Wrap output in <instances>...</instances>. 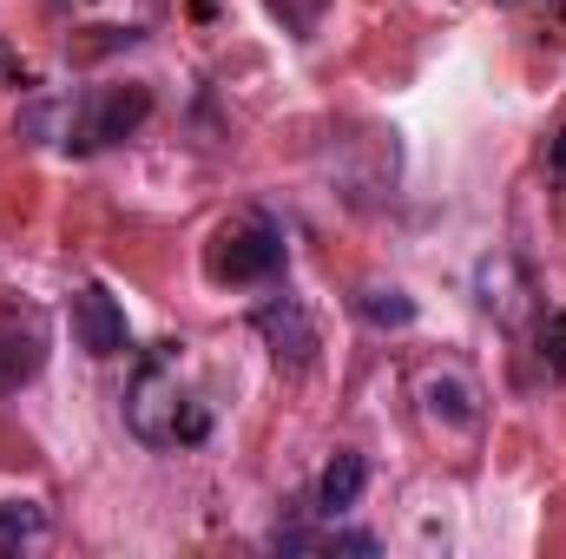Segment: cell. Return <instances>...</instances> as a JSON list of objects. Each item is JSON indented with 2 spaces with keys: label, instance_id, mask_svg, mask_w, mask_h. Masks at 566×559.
I'll use <instances>...</instances> for the list:
<instances>
[{
  "label": "cell",
  "instance_id": "cell-1",
  "mask_svg": "<svg viewBox=\"0 0 566 559\" xmlns=\"http://www.w3.org/2000/svg\"><path fill=\"white\" fill-rule=\"evenodd\" d=\"M178 362H171V342L158 349V356H145L139 376H133V389H126V428L139 434L145 447H171V441H191L198 428L191 421H178Z\"/></svg>",
  "mask_w": 566,
  "mask_h": 559
},
{
  "label": "cell",
  "instance_id": "cell-2",
  "mask_svg": "<svg viewBox=\"0 0 566 559\" xmlns=\"http://www.w3.org/2000/svg\"><path fill=\"white\" fill-rule=\"evenodd\" d=\"M205 271L218 283H264L283 271V231L271 218L244 211V218H224L211 231V251H205Z\"/></svg>",
  "mask_w": 566,
  "mask_h": 559
},
{
  "label": "cell",
  "instance_id": "cell-3",
  "mask_svg": "<svg viewBox=\"0 0 566 559\" xmlns=\"http://www.w3.org/2000/svg\"><path fill=\"white\" fill-rule=\"evenodd\" d=\"M66 316H73V342H80L86 356H99V362H106V356H119V349H126V309H119L99 283L73 289V309H66Z\"/></svg>",
  "mask_w": 566,
  "mask_h": 559
},
{
  "label": "cell",
  "instance_id": "cell-4",
  "mask_svg": "<svg viewBox=\"0 0 566 559\" xmlns=\"http://www.w3.org/2000/svg\"><path fill=\"white\" fill-rule=\"evenodd\" d=\"M145 113H151V93L145 86H119V93H106L99 106H86V119H80V139L73 145H113L126 139V133H139Z\"/></svg>",
  "mask_w": 566,
  "mask_h": 559
},
{
  "label": "cell",
  "instance_id": "cell-5",
  "mask_svg": "<svg viewBox=\"0 0 566 559\" xmlns=\"http://www.w3.org/2000/svg\"><path fill=\"white\" fill-rule=\"evenodd\" d=\"M422 409L428 421H441V428H481V389L461 376V369H428L422 376Z\"/></svg>",
  "mask_w": 566,
  "mask_h": 559
},
{
  "label": "cell",
  "instance_id": "cell-6",
  "mask_svg": "<svg viewBox=\"0 0 566 559\" xmlns=\"http://www.w3.org/2000/svg\"><path fill=\"white\" fill-rule=\"evenodd\" d=\"M258 329H264V342L277 349V362L310 369V356H316V329H310V316H303V303H296V296L264 303V309H258Z\"/></svg>",
  "mask_w": 566,
  "mask_h": 559
},
{
  "label": "cell",
  "instance_id": "cell-7",
  "mask_svg": "<svg viewBox=\"0 0 566 559\" xmlns=\"http://www.w3.org/2000/svg\"><path fill=\"white\" fill-rule=\"evenodd\" d=\"M40 369H46V336H40V323L0 316V395L27 389Z\"/></svg>",
  "mask_w": 566,
  "mask_h": 559
},
{
  "label": "cell",
  "instance_id": "cell-8",
  "mask_svg": "<svg viewBox=\"0 0 566 559\" xmlns=\"http://www.w3.org/2000/svg\"><path fill=\"white\" fill-rule=\"evenodd\" d=\"M363 487H369V461L363 454H336L323 467V481H316V500H323V514H349L363 500Z\"/></svg>",
  "mask_w": 566,
  "mask_h": 559
},
{
  "label": "cell",
  "instance_id": "cell-9",
  "mask_svg": "<svg viewBox=\"0 0 566 559\" xmlns=\"http://www.w3.org/2000/svg\"><path fill=\"white\" fill-rule=\"evenodd\" d=\"M40 534H46V507H33V500L0 507V553H27V547H40Z\"/></svg>",
  "mask_w": 566,
  "mask_h": 559
},
{
  "label": "cell",
  "instance_id": "cell-10",
  "mask_svg": "<svg viewBox=\"0 0 566 559\" xmlns=\"http://www.w3.org/2000/svg\"><path fill=\"white\" fill-rule=\"evenodd\" d=\"M356 316L376 323V329H409V323H416V303H409L402 289H363V296H356Z\"/></svg>",
  "mask_w": 566,
  "mask_h": 559
},
{
  "label": "cell",
  "instance_id": "cell-11",
  "mask_svg": "<svg viewBox=\"0 0 566 559\" xmlns=\"http://www.w3.org/2000/svg\"><path fill=\"white\" fill-rule=\"evenodd\" d=\"M277 553H376L369 534H277Z\"/></svg>",
  "mask_w": 566,
  "mask_h": 559
},
{
  "label": "cell",
  "instance_id": "cell-12",
  "mask_svg": "<svg viewBox=\"0 0 566 559\" xmlns=\"http://www.w3.org/2000/svg\"><path fill=\"white\" fill-rule=\"evenodd\" d=\"M541 356L554 362V376H566V316H547V329H541Z\"/></svg>",
  "mask_w": 566,
  "mask_h": 559
}]
</instances>
